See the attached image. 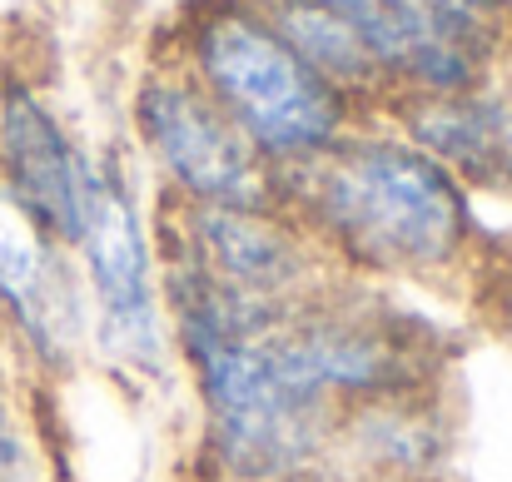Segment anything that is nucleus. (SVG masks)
<instances>
[{
	"label": "nucleus",
	"mask_w": 512,
	"mask_h": 482,
	"mask_svg": "<svg viewBox=\"0 0 512 482\" xmlns=\"http://www.w3.org/2000/svg\"><path fill=\"white\" fill-rule=\"evenodd\" d=\"M279 209L334 274L443 279L468 264L473 194L403 130H348L319 160L279 174Z\"/></svg>",
	"instance_id": "nucleus-1"
},
{
	"label": "nucleus",
	"mask_w": 512,
	"mask_h": 482,
	"mask_svg": "<svg viewBox=\"0 0 512 482\" xmlns=\"http://www.w3.org/2000/svg\"><path fill=\"white\" fill-rule=\"evenodd\" d=\"M160 294L165 323L174 328V343L194 378L209 482L289 478L329 468L339 413L284 368L269 338V314L219 299L165 259Z\"/></svg>",
	"instance_id": "nucleus-2"
},
{
	"label": "nucleus",
	"mask_w": 512,
	"mask_h": 482,
	"mask_svg": "<svg viewBox=\"0 0 512 482\" xmlns=\"http://www.w3.org/2000/svg\"><path fill=\"white\" fill-rule=\"evenodd\" d=\"M179 70L259 150L274 174L319 160L353 130L358 105L324 80L254 0H209L184 25Z\"/></svg>",
	"instance_id": "nucleus-3"
},
{
	"label": "nucleus",
	"mask_w": 512,
	"mask_h": 482,
	"mask_svg": "<svg viewBox=\"0 0 512 482\" xmlns=\"http://www.w3.org/2000/svg\"><path fill=\"white\" fill-rule=\"evenodd\" d=\"M70 249L80 254V289L100 348L135 373L165 368L160 239L115 160H85V209Z\"/></svg>",
	"instance_id": "nucleus-4"
},
{
	"label": "nucleus",
	"mask_w": 512,
	"mask_h": 482,
	"mask_svg": "<svg viewBox=\"0 0 512 482\" xmlns=\"http://www.w3.org/2000/svg\"><path fill=\"white\" fill-rule=\"evenodd\" d=\"M373 60L388 100L488 85L508 45V0H309Z\"/></svg>",
	"instance_id": "nucleus-5"
},
{
	"label": "nucleus",
	"mask_w": 512,
	"mask_h": 482,
	"mask_svg": "<svg viewBox=\"0 0 512 482\" xmlns=\"http://www.w3.org/2000/svg\"><path fill=\"white\" fill-rule=\"evenodd\" d=\"M160 259L194 274L239 309H289L334 279L314 239L279 209H209L170 204L160 219Z\"/></svg>",
	"instance_id": "nucleus-6"
},
{
	"label": "nucleus",
	"mask_w": 512,
	"mask_h": 482,
	"mask_svg": "<svg viewBox=\"0 0 512 482\" xmlns=\"http://www.w3.org/2000/svg\"><path fill=\"white\" fill-rule=\"evenodd\" d=\"M140 150L165 179L174 204L209 209H269L279 204V174L219 115V105L179 70H150L130 105Z\"/></svg>",
	"instance_id": "nucleus-7"
},
{
	"label": "nucleus",
	"mask_w": 512,
	"mask_h": 482,
	"mask_svg": "<svg viewBox=\"0 0 512 482\" xmlns=\"http://www.w3.org/2000/svg\"><path fill=\"white\" fill-rule=\"evenodd\" d=\"M65 254L70 249L55 244L0 189V319H10L15 338L45 368H65L90 328L85 289Z\"/></svg>",
	"instance_id": "nucleus-8"
},
{
	"label": "nucleus",
	"mask_w": 512,
	"mask_h": 482,
	"mask_svg": "<svg viewBox=\"0 0 512 482\" xmlns=\"http://www.w3.org/2000/svg\"><path fill=\"white\" fill-rule=\"evenodd\" d=\"M0 189L55 244H75L85 209V155L25 80L0 85Z\"/></svg>",
	"instance_id": "nucleus-9"
},
{
	"label": "nucleus",
	"mask_w": 512,
	"mask_h": 482,
	"mask_svg": "<svg viewBox=\"0 0 512 482\" xmlns=\"http://www.w3.org/2000/svg\"><path fill=\"white\" fill-rule=\"evenodd\" d=\"M448 458V423L428 393L378 398L339 413L329 473L339 482H438Z\"/></svg>",
	"instance_id": "nucleus-10"
},
{
	"label": "nucleus",
	"mask_w": 512,
	"mask_h": 482,
	"mask_svg": "<svg viewBox=\"0 0 512 482\" xmlns=\"http://www.w3.org/2000/svg\"><path fill=\"white\" fill-rule=\"evenodd\" d=\"M403 135L423 145L463 189H512V100L493 85L398 100Z\"/></svg>",
	"instance_id": "nucleus-11"
},
{
	"label": "nucleus",
	"mask_w": 512,
	"mask_h": 482,
	"mask_svg": "<svg viewBox=\"0 0 512 482\" xmlns=\"http://www.w3.org/2000/svg\"><path fill=\"white\" fill-rule=\"evenodd\" d=\"M0 482H35L25 428H20V418L5 398H0Z\"/></svg>",
	"instance_id": "nucleus-12"
},
{
	"label": "nucleus",
	"mask_w": 512,
	"mask_h": 482,
	"mask_svg": "<svg viewBox=\"0 0 512 482\" xmlns=\"http://www.w3.org/2000/svg\"><path fill=\"white\" fill-rule=\"evenodd\" d=\"M249 482H339L329 468H314V473H289V478H249Z\"/></svg>",
	"instance_id": "nucleus-13"
}]
</instances>
